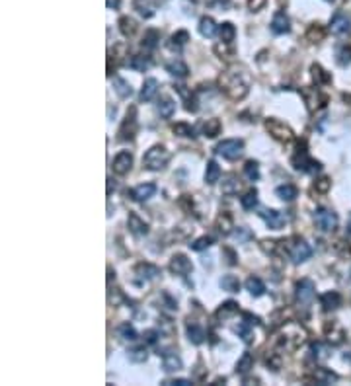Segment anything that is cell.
<instances>
[{
    "instance_id": "11a10c76",
    "label": "cell",
    "mask_w": 351,
    "mask_h": 386,
    "mask_svg": "<svg viewBox=\"0 0 351 386\" xmlns=\"http://www.w3.org/2000/svg\"><path fill=\"white\" fill-rule=\"evenodd\" d=\"M330 187H332V182H330L328 178H320V180L314 184V189H316L318 193H326Z\"/></svg>"
},
{
    "instance_id": "8fae6325",
    "label": "cell",
    "mask_w": 351,
    "mask_h": 386,
    "mask_svg": "<svg viewBox=\"0 0 351 386\" xmlns=\"http://www.w3.org/2000/svg\"><path fill=\"white\" fill-rule=\"evenodd\" d=\"M170 271L180 275V277H188V275L193 271V265H191V262H189L184 254H176L174 258L170 260Z\"/></svg>"
},
{
    "instance_id": "c3c4849f",
    "label": "cell",
    "mask_w": 351,
    "mask_h": 386,
    "mask_svg": "<svg viewBox=\"0 0 351 386\" xmlns=\"http://www.w3.org/2000/svg\"><path fill=\"white\" fill-rule=\"evenodd\" d=\"M250 322H240L236 328H234V332L238 334L240 337H242V341H246V343H252V332H250Z\"/></svg>"
},
{
    "instance_id": "e575fe53",
    "label": "cell",
    "mask_w": 351,
    "mask_h": 386,
    "mask_svg": "<svg viewBox=\"0 0 351 386\" xmlns=\"http://www.w3.org/2000/svg\"><path fill=\"white\" fill-rule=\"evenodd\" d=\"M240 205H242V209H244V211H252V209H256V207H258V191H256V189L246 191V193L240 197Z\"/></svg>"
},
{
    "instance_id": "ffe728a7",
    "label": "cell",
    "mask_w": 351,
    "mask_h": 386,
    "mask_svg": "<svg viewBox=\"0 0 351 386\" xmlns=\"http://www.w3.org/2000/svg\"><path fill=\"white\" fill-rule=\"evenodd\" d=\"M289 29H291V22L285 16V12H277L273 16V20H271V31L277 33V36H281V33H287Z\"/></svg>"
},
{
    "instance_id": "003e7915",
    "label": "cell",
    "mask_w": 351,
    "mask_h": 386,
    "mask_svg": "<svg viewBox=\"0 0 351 386\" xmlns=\"http://www.w3.org/2000/svg\"><path fill=\"white\" fill-rule=\"evenodd\" d=\"M347 232L351 234V215H349V219H347Z\"/></svg>"
},
{
    "instance_id": "603a6c76",
    "label": "cell",
    "mask_w": 351,
    "mask_h": 386,
    "mask_svg": "<svg viewBox=\"0 0 351 386\" xmlns=\"http://www.w3.org/2000/svg\"><path fill=\"white\" fill-rule=\"evenodd\" d=\"M156 110H158V113H160V117L170 119L176 112V101L172 100L170 96H162V98L158 100V103H156Z\"/></svg>"
},
{
    "instance_id": "d590c367",
    "label": "cell",
    "mask_w": 351,
    "mask_h": 386,
    "mask_svg": "<svg viewBox=\"0 0 351 386\" xmlns=\"http://www.w3.org/2000/svg\"><path fill=\"white\" fill-rule=\"evenodd\" d=\"M219 178H221V168H219V164L215 162V160H209V162H207V168H205V182L213 186V184L219 182Z\"/></svg>"
},
{
    "instance_id": "816d5d0a",
    "label": "cell",
    "mask_w": 351,
    "mask_h": 386,
    "mask_svg": "<svg viewBox=\"0 0 351 386\" xmlns=\"http://www.w3.org/2000/svg\"><path fill=\"white\" fill-rule=\"evenodd\" d=\"M211 244H213V238L211 236H201V238H197L195 242H191L189 246H191V250H195V252H201V250H207Z\"/></svg>"
},
{
    "instance_id": "836d02e7",
    "label": "cell",
    "mask_w": 351,
    "mask_h": 386,
    "mask_svg": "<svg viewBox=\"0 0 351 386\" xmlns=\"http://www.w3.org/2000/svg\"><path fill=\"white\" fill-rule=\"evenodd\" d=\"M158 41H160V33L156 31V29H147L145 31V38H143V49L147 51H152L156 49V45H158Z\"/></svg>"
},
{
    "instance_id": "f35d334b",
    "label": "cell",
    "mask_w": 351,
    "mask_h": 386,
    "mask_svg": "<svg viewBox=\"0 0 351 386\" xmlns=\"http://www.w3.org/2000/svg\"><path fill=\"white\" fill-rule=\"evenodd\" d=\"M215 226H217V230H219L223 236L230 234V228H232V217H230V215H226V213H223V215L217 219Z\"/></svg>"
},
{
    "instance_id": "4fadbf2b",
    "label": "cell",
    "mask_w": 351,
    "mask_h": 386,
    "mask_svg": "<svg viewBox=\"0 0 351 386\" xmlns=\"http://www.w3.org/2000/svg\"><path fill=\"white\" fill-rule=\"evenodd\" d=\"M262 215V219L265 221V224L271 228V230H281L285 223H287V217L283 215V213L275 211V209H269V211H263L260 213Z\"/></svg>"
},
{
    "instance_id": "2e32d148",
    "label": "cell",
    "mask_w": 351,
    "mask_h": 386,
    "mask_svg": "<svg viewBox=\"0 0 351 386\" xmlns=\"http://www.w3.org/2000/svg\"><path fill=\"white\" fill-rule=\"evenodd\" d=\"M306 380L316 382V384H332L338 380V374L328 371V369H314V373L310 376H306Z\"/></svg>"
},
{
    "instance_id": "f546056e",
    "label": "cell",
    "mask_w": 351,
    "mask_h": 386,
    "mask_svg": "<svg viewBox=\"0 0 351 386\" xmlns=\"http://www.w3.org/2000/svg\"><path fill=\"white\" fill-rule=\"evenodd\" d=\"M246 289L250 291L252 297H262L263 293H265V285L262 283V279H260V277H254V275L246 279Z\"/></svg>"
},
{
    "instance_id": "7c38bea8",
    "label": "cell",
    "mask_w": 351,
    "mask_h": 386,
    "mask_svg": "<svg viewBox=\"0 0 351 386\" xmlns=\"http://www.w3.org/2000/svg\"><path fill=\"white\" fill-rule=\"evenodd\" d=\"M330 29L336 36H347L351 31V20L343 12H336L332 22H330Z\"/></svg>"
},
{
    "instance_id": "5bb4252c",
    "label": "cell",
    "mask_w": 351,
    "mask_h": 386,
    "mask_svg": "<svg viewBox=\"0 0 351 386\" xmlns=\"http://www.w3.org/2000/svg\"><path fill=\"white\" fill-rule=\"evenodd\" d=\"M127 226H129V230H131L135 236H145V234L149 232V223H147L145 219H141L137 213H129Z\"/></svg>"
},
{
    "instance_id": "30bf717a",
    "label": "cell",
    "mask_w": 351,
    "mask_h": 386,
    "mask_svg": "<svg viewBox=\"0 0 351 386\" xmlns=\"http://www.w3.org/2000/svg\"><path fill=\"white\" fill-rule=\"evenodd\" d=\"M310 256H312V248H310L304 240H297V242L291 244V248H289V258H291V262L293 263L306 262Z\"/></svg>"
},
{
    "instance_id": "60d3db41",
    "label": "cell",
    "mask_w": 351,
    "mask_h": 386,
    "mask_svg": "<svg viewBox=\"0 0 351 386\" xmlns=\"http://www.w3.org/2000/svg\"><path fill=\"white\" fill-rule=\"evenodd\" d=\"M221 287H223V291H226V293H238L240 291L238 277H234V275H225V277L221 279Z\"/></svg>"
},
{
    "instance_id": "7402d4cb",
    "label": "cell",
    "mask_w": 351,
    "mask_h": 386,
    "mask_svg": "<svg viewBox=\"0 0 351 386\" xmlns=\"http://www.w3.org/2000/svg\"><path fill=\"white\" fill-rule=\"evenodd\" d=\"M320 304H322L324 310H336V308H339V304H341V297H339V293H336V291H328V293H324V295L320 297Z\"/></svg>"
},
{
    "instance_id": "bcb514c9",
    "label": "cell",
    "mask_w": 351,
    "mask_h": 386,
    "mask_svg": "<svg viewBox=\"0 0 351 386\" xmlns=\"http://www.w3.org/2000/svg\"><path fill=\"white\" fill-rule=\"evenodd\" d=\"M240 189V182L236 176H228L225 182H223V193L226 195H232V193H236Z\"/></svg>"
},
{
    "instance_id": "6f0895ef",
    "label": "cell",
    "mask_w": 351,
    "mask_h": 386,
    "mask_svg": "<svg viewBox=\"0 0 351 386\" xmlns=\"http://www.w3.org/2000/svg\"><path fill=\"white\" fill-rule=\"evenodd\" d=\"M265 4H267V0H248V8H250L252 12H258V10H262Z\"/></svg>"
},
{
    "instance_id": "277c9868",
    "label": "cell",
    "mask_w": 351,
    "mask_h": 386,
    "mask_svg": "<svg viewBox=\"0 0 351 386\" xmlns=\"http://www.w3.org/2000/svg\"><path fill=\"white\" fill-rule=\"evenodd\" d=\"M215 152H217L219 156L226 158V160H236V158L242 156V152H244V143H242L240 138H225V141H221V143L217 145Z\"/></svg>"
},
{
    "instance_id": "7dc6e473",
    "label": "cell",
    "mask_w": 351,
    "mask_h": 386,
    "mask_svg": "<svg viewBox=\"0 0 351 386\" xmlns=\"http://www.w3.org/2000/svg\"><path fill=\"white\" fill-rule=\"evenodd\" d=\"M244 174H246V178L250 182H256L260 178V166H258V162L256 160H248V162L244 164Z\"/></svg>"
},
{
    "instance_id": "d6986e66",
    "label": "cell",
    "mask_w": 351,
    "mask_h": 386,
    "mask_svg": "<svg viewBox=\"0 0 351 386\" xmlns=\"http://www.w3.org/2000/svg\"><path fill=\"white\" fill-rule=\"evenodd\" d=\"M162 369L166 373H176L182 369V359L174 351H166L162 355Z\"/></svg>"
},
{
    "instance_id": "e7e4bbea",
    "label": "cell",
    "mask_w": 351,
    "mask_h": 386,
    "mask_svg": "<svg viewBox=\"0 0 351 386\" xmlns=\"http://www.w3.org/2000/svg\"><path fill=\"white\" fill-rule=\"evenodd\" d=\"M108 8H119V0H106Z\"/></svg>"
},
{
    "instance_id": "9c48e42d",
    "label": "cell",
    "mask_w": 351,
    "mask_h": 386,
    "mask_svg": "<svg viewBox=\"0 0 351 386\" xmlns=\"http://www.w3.org/2000/svg\"><path fill=\"white\" fill-rule=\"evenodd\" d=\"M295 295H297V300L301 304H310L314 300V295H316V287L310 279H301L295 287Z\"/></svg>"
},
{
    "instance_id": "6da1fadb",
    "label": "cell",
    "mask_w": 351,
    "mask_h": 386,
    "mask_svg": "<svg viewBox=\"0 0 351 386\" xmlns=\"http://www.w3.org/2000/svg\"><path fill=\"white\" fill-rule=\"evenodd\" d=\"M252 86V76L246 66L242 64H232L228 66L223 75L219 76V88L221 92H225L226 98L234 101L244 100L250 92Z\"/></svg>"
},
{
    "instance_id": "ab89813d",
    "label": "cell",
    "mask_w": 351,
    "mask_h": 386,
    "mask_svg": "<svg viewBox=\"0 0 351 386\" xmlns=\"http://www.w3.org/2000/svg\"><path fill=\"white\" fill-rule=\"evenodd\" d=\"M219 33H221V41L232 43L234 38H236V27H234V24H230V22H225V24L219 27Z\"/></svg>"
},
{
    "instance_id": "83f0119b",
    "label": "cell",
    "mask_w": 351,
    "mask_h": 386,
    "mask_svg": "<svg viewBox=\"0 0 351 386\" xmlns=\"http://www.w3.org/2000/svg\"><path fill=\"white\" fill-rule=\"evenodd\" d=\"M166 71H168L172 76H176V78H186V76L189 75L188 64H186V62H182V61L168 62V64H166Z\"/></svg>"
},
{
    "instance_id": "8992f818",
    "label": "cell",
    "mask_w": 351,
    "mask_h": 386,
    "mask_svg": "<svg viewBox=\"0 0 351 386\" xmlns=\"http://www.w3.org/2000/svg\"><path fill=\"white\" fill-rule=\"evenodd\" d=\"M135 133H137V110L131 108V110L127 112V117L123 119L119 131H117V138H119V141H133Z\"/></svg>"
},
{
    "instance_id": "7bdbcfd3",
    "label": "cell",
    "mask_w": 351,
    "mask_h": 386,
    "mask_svg": "<svg viewBox=\"0 0 351 386\" xmlns=\"http://www.w3.org/2000/svg\"><path fill=\"white\" fill-rule=\"evenodd\" d=\"M252 367H254V357H252L250 353H244V355L240 357V361L236 363V373L238 374H248Z\"/></svg>"
},
{
    "instance_id": "f1b7e54d",
    "label": "cell",
    "mask_w": 351,
    "mask_h": 386,
    "mask_svg": "<svg viewBox=\"0 0 351 386\" xmlns=\"http://www.w3.org/2000/svg\"><path fill=\"white\" fill-rule=\"evenodd\" d=\"M119 31H121L125 38H133V36L137 33V22H135L133 18H129V16L119 18Z\"/></svg>"
},
{
    "instance_id": "4dcf8cb0",
    "label": "cell",
    "mask_w": 351,
    "mask_h": 386,
    "mask_svg": "<svg viewBox=\"0 0 351 386\" xmlns=\"http://www.w3.org/2000/svg\"><path fill=\"white\" fill-rule=\"evenodd\" d=\"M127 64H129V68H133L137 73H145L151 66V61L147 57H143V55H133L131 59H127Z\"/></svg>"
},
{
    "instance_id": "b9f144b4",
    "label": "cell",
    "mask_w": 351,
    "mask_h": 386,
    "mask_svg": "<svg viewBox=\"0 0 351 386\" xmlns=\"http://www.w3.org/2000/svg\"><path fill=\"white\" fill-rule=\"evenodd\" d=\"M117 334H119V337L121 339H125V341H135L137 339V330L133 328V326L129 324V322H125V324H121L119 328H117Z\"/></svg>"
},
{
    "instance_id": "680465c9",
    "label": "cell",
    "mask_w": 351,
    "mask_h": 386,
    "mask_svg": "<svg viewBox=\"0 0 351 386\" xmlns=\"http://www.w3.org/2000/svg\"><path fill=\"white\" fill-rule=\"evenodd\" d=\"M234 236H236V240H238V242H246V240L250 238V230H248V228H244V226H240L238 230H236V234H234Z\"/></svg>"
},
{
    "instance_id": "9f6ffc18",
    "label": "cell",
    "mask_w": 351,
    "mask_h": 386,
    "mask_svg": "<svg viewBox=\"0 0 351 386\" xmlns=\"http://www.w3.org/2000/svg\"><path fill=\"white\" fill-rule=\"evenodd\" d=\"M312 355L316 359H326V347L324 345H320V343H314L312 345Z\"/></svg>"
},
{
    "instance_id": "ba28073f",
    "label": "cell",
    "mask_w": 351,
    "mask_h": 386,
    "mask_svg": "<svg viewBox=\"0 0 351 386\" xmlns=\"http://www.w3.org/2000/svg\"><path fill=\"white\" fill-rule=\"evenodd\" d=\"M112 168L113 172L117 176H125L131 172V168H133V154L129 152V150H121V152H117L115 154V158H113L112 162Z\"/></svg>"
},
{
    "instance_id": "9a60e30c",
    "label": "cell",
    "mask_w": 351,
    "mask_h": 386,
    "mask_svg": "<svg viewBox=\"0 0 351 386\" xmlns=\"http://www.w3.org/2000/svg\"><path fill=\"white\" fill-rule=\"evenodd\" d=\"M156 189H158L156 184H151V182H149V184H141V186H137L131 191V197L135 201H138V203H145V201H149L152 195L156 193Z\"/></svg>"
},
{
    "instance_id": "d6a6232c",
    "label": "cell",
    "mask_w": 351,
    "mask_h": 386,
    "mask_svg": "<svg viewBox=\"0 0 351 386\" xmlns=\"http://www.w3.org/2000/svg\"><path fill=\"white\" fill-rule=\"evenodd\" d=\"M324 38H326V29L320 24H312L306 29V39L310 43H320V41H324Z\"/></svg>"
},
{
    "instance_id": "681fc988",
    "label": "cell",
    "mask_w": 351,
    "mask_h": 386,
    "mask_svg": "<svg viewBox=\"0 0 351 386\" xmlns=\"http://www.w3.org/2000/svg\"><path fill=\"white\" fill-rule=\"evenodd\" d=\"M147 357H149V353H147V349L145 347H137V349H131L129 353H127V359L133 363H145L147 361Z\"/></svg>"
},
{
    "instance_id": "52a82bcc",
    "label": "cell",
    "mask_w": 351,
    "mask_h": 386,
    "mask_svg": "<svg viewBox=\"0 0 351 386\" xmlns=\"http://www.w3.org/2000/svg\"><path fill=\"white\" fill-rule=\"evenodd\" d=\"M314 223L320 230L324 232H330V230H336L338 226V215L330 209H318L314 213Z\"/></svg>"
},
{
    "instance_id": "e0dca14e",
    "label": "cell",
    "mask_w": 351,
    "mask_h": 386,
    "mask_svg": "<svg viewBox=\"0 0 351 386\" xmlns=\"http://www.w3.org/2000/svg\"><path fill=\"white\" fill-rule=\"evenodd\" d=\"M135 275H137L138 281H151V279L160 275V269L152 263H138L135 267Z\"/></svg>"
},
{
    "instance_id": "db71d44e",
    "label": "cell",
    "mask_w": 351,
    "mask_h": 386,
    "mask_svg": "<svg viewBox=\"0 0 351 386\" xmlns=\"http://www.w3.org/2000/svg\"><path fill=\"white\" fill-rule=\"evenodd\" d=\"M135 6H137V10H138V14L141 16H145V18H151L152 14V6L149 4V2H143V0H137L135 2Z\"/></svg>"
},
{
    "instance_id": "f5cc1de1",
    "label": "cell",
    "mask_w": 351,
    "mask_h": 386,
    "mask_svg": "<svg viewBox=\"0 0 351 386\" xmlns=\"http://www.w3.org/2000/svg\"><path fill=\"white\" fill-rule=\"evenodd\" d=\"M338 62L341 66L349 64L351 62V47H339L338 51Z\"/></svg>"
},
{
    "instance_id": "f907efd6",
    "label": "cell",
    "mask_w": 351,
    "mask_h": 386,
    "mask_svg": "<svg viewBox=\"0 0 351 386\" xmlns=\"http://www.w3.org/2000/svg\"><path fill=\"white\" fill-rule=\"evenodd\" d=\"M189 41V33L186 29H180V31H176L174 36H172V47H184L186 43Z\"/></svg>"
},
{
    "instance_id": "74e56055",
    "label": "cell",
    "mask_w": 351,
    "mask_h": 386,
    "mask_svg": "<svg viewBox=\"0 0 351 386\" xmlns=\"http://www.w3.org/2000/svg\"><path fill=\"white\" fill-rule=\"evenodd\" d=\"M277 197L283 201H293L297 195H299V191H297V187L291 186V184H285V186H279L275 189Z\"/></svg>"
},
{
    "instance_id": "3957f363",
    "label": "cell",
    "mask_w": 351,
    "mask_h": 386,
    "mask_svg": "<svg viewBox=\"0 0 351 386\" xmlns=\"http://www.w3.org/2000/svg\"><path fill=\"white\" fill-rule=\"evenodd\" d=\"M265 129H267V133H269L271 137L275 138V141H279V143H283V145H287V143H291V141L295 138L293 129H291L287 123H283L281 119H275V117L265 119Z\"/></svg>"
},
{
    "instance_id": "ee69618b",
    "label": "cell",
    "mask_w": 351,
    "mask_h": 386,
    "mask_svg": "<svg viewBox=\"0 0 351 386\" xmlns=\"http://www.w3.org/2000/svg\"><path fill=\"white\" fill-rule=\"evenodd\" d=\"M215 53H217L221 59H232V57H234V45L223 41V43L215 45Z\"/></svg>"
},
{
    "instance_id": "94428289",
    "label": "cell",
    "mask_w": 351,
    "mask_h": 386,
    "mask_svg": "<svg viewBox=\"0 0 351 386\" xmlns=\"http://www.w3.org/2000/svg\"><path fill=\"white\" fill-rule=\"evenodd\" d=\"M145 339H147V343H156L158 334H156L154 330H149V332H145Z\"/></svg>"
},
{
    "instance_id": "4316f807",
    "label": "cell",
    "mask_w": 351,
    "mask_h": 386,
    "mask_svg": "<svg viewBox=\"0 0 351 386\" xmlns=\"http://www.w3.org/2000/svg\"><path fill=\"white\" fill-rule=\"evenodd\" d=\"M199 33L203 38H215V33H217V24H215L213 18H209V16H203L199 20Z\"/></svg>"
},
{
    "instance_id": "91938a15",
    "label": "cell",
    "mask_w": 351,
    "mask_h": 386,
    "mask_svg": "<svg viewBox=\"0 0 351 386\" xmlns=\"http://www.w3.org/2000/svg\"><path fill=\"white\" fill-rule=\"evenodd\" d=\"M262 250H263V252H267V254H273V252H275V242L263 240V242H262Z\"/></svg>"
},
{
    "instance_id": "f6af8a7d",
    "label": "cell",
    "mask_w": 351,
    "mask_h": 386,
    "mask_svg": "<svg viewBox=\"0 0 351 386\" xmlns=\"http://www.w3.org/2000/svg\"><path fill=\"white\" fill-rule=\"evenodd\" d=\"M172 133L178 135V137H195L193 127L188 123H174L172 125Z\"/></svg>"
},
{
    "instance_id": "1f68e13d",
    "label": "cell",
    "mask_w": 351,
    "mask_h": 386,
    "mask_svg": "<svg viewBox=\"0 0 351 386\" xmlns=\"http://www.w3.org/2000/svg\"><path fill=\"white\" fill-rule=\"evenodd\" d=\"M310 73H312L314 82H316L318 86H324V84H330V82H332V76L328 75L320 64H312V66H310Z\"/></svg>"
},
{
    "instance_id": "6125c7cd",
    "label": "cell",
    "mask_w": 351,
    "mask_h": 386,
    "mask_svg": "<svg viewBox=\"0 0 351 386\" xmlns=\"http://www.w3.org/2000/svg\"><path fill=\"white\" fill-rule=\"evenodd\" d=\"M170 384L188 386V384H191V380H188V378H174V380H166V386H170Z\"/></svg>"
},
{
    "instance_id": "8d00e7d4",
    "label": "cell",
    "mask_w": 351,
    "mask_h": 386,
    "mask_svg": "<svg viewBox=\"0 0 351 386\" xmlns=\"http://www.w3.org/2000/svg\"><path fill=\"white\" fill-rule=\"evenodd\" d=\"M236 312H238V304H236L234 300H228L225 304H221V308L217 310V318H219V320H226V318L234 316Z\"/></svg>"
},
{
    "instance_id": "44dd1931",
    "label": "cell",
    "mask_w": 351,
    "mask_h": 386,
    "mask_svg": "<svg viewBox=\"0 0 351 386\" xmlns=\"http://www.w3.org/2000/svg\"><path fill=\"white\" fill-rule=\"evenodd\" d=\"M156 92H158V80L156 78H147L145 82H143V88H141V100L143 101H151L154 96H156Z\"/></svg>"
},
{
    "instance_id": "ac0fdd59",
    "label": "cell",
    "mask_w": 351,
    "mask_h": 386,
    "mask_svg": "<svg viewBox=\"0 0 351 386\" xmlns=\"http://www.w3.org/2000/svg\"><path fill=\"white\" fill-rule=\"evenodd\" d=\"M221 129H223V125H221V121L217 117H211V119H207V121H203L199 125L201 135H205V137L209 138H215L217 135H221Z\"/></svg>"
},
{
    "instance_id": "5b68a950",
    "label": "cell",
    "mask_w": 351,
    "mask_h": 386,
    "mask_svg": "<svg viewBox=\"0 0 351 386\" xmlns=\"http://www.w3.org/2000/svg\"><path fill=\"white\" fill-rule=\"evenodd\" d=\"M301 96L304 98V103H306V110L310 113H314L316 110L324 108L328 103V96H324L318 88H301Z\"/></svg>"
},
{
    "instance_id": "be15d7a7",
    "label": "cell",
    "mask_w": 351,
    "mask_h": 386,
    "mask_svg": "<svg viewBox=\"0 0 351 386\" xmlns=\"http://www.w3.org/2000/svg\"><path fill=\"white\" fill-rule=\"evenodd\" d=\"M223 252H225L226 256H228V262H226V263H228V265H236V256H234V252H232L230 248H225Z\"/></svg>"
},
{
    "instance_id": "03108f58",
    "label": "cell",
    "mask_w": 351,
    "mask_h": 386,
    "mask_svg": "<svg viewBox=\"0 0 351 386\" xmlns=\"http://www.w3.org/2000/svg\"><path fill=\"white\" fill-rule=\"evenodd\" d=\"M112 189H113V182H112V178H108V195L112 193Z\"/></svg>"
},
{
    "instance_id": "cb8c5ba5",
    "label": "cell",
    "mask_w": 351,
    "mask_h": 386,
    "mask_svg": "<svg viewBox=\"0 0 351 386\" xmlns=\"http://www.w3.org/2000/svg\"><path fill=\"white\" fill-rule=\"evenodd\" d=\"M176 92L182 96V100L186 103V110L188 112H197V100H195V94L186 86H176Z\"/></svg>"
},
{
    "instance_id": "d4e9b609",
    "label": "cell",
    "mask_w": 351,
    "mask_h": 386,
    "mask_svg": "<svg viewBox=\"0 0 351 386\" xmlns=\"http://www.w3.org/2000/svg\"><path fill=\"white\" fill-rule=\"evenodd\" d=\"M186 330H188V337L191 343H195V345H199L205 341V330L201 328L199 324H195V322H191L189 320L188 326H186Z\"/></svg>"
},
{
    "instance_id": "7a4b0ae2",
    "label": "cell",
    "mask_w": 351,
    "mask_h": 386,
    "mask_svg": "<svg viewBox=\"0 0 351 386\" xmlns=\"http://www.w3.org/2000/svg\"><path fill=\"white\" fill-rule=\"evenodd\" d=\"M170 160V152L164 149L162 145H154L151 149L147 150L145 158H143V164L147 170H152V172H158L166 168V164Z\"/></svg>"
},
{
    "instance_id": "484cf974",
    "label": "cell",
    "mask_w": 351,
    "mask_h": 386,
    "mask_svg": "<svg viewBox=\"0 0 351 386\" xmlns=\"http://www.w3.org/2000/svg\"><path fill=\"white\" fill-rule=\"evenodd\" d=\"M113 90H115V94H117L119 98H123V100L131 98V94H133L131 84H129L127 80H123L121 76H115V78H113Z\"/></svg>"
}]
</instances>
